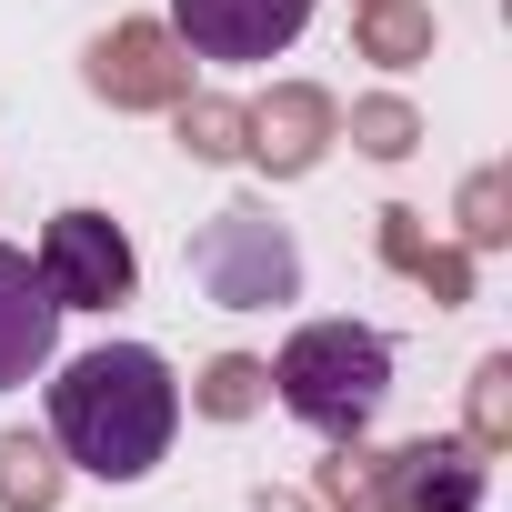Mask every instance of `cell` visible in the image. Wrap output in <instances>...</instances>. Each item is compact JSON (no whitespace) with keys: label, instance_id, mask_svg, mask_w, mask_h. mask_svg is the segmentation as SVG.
Masks as SVG:
<instances>
[{"label":"cell","instance_id":"6da1fadb","mask_svg":"<svg viewBox=\"0 0 512 512\" xmlns=\"http://www.w3.org/2000/svg\"><path fill=\"white\" fill-rule=\"evenodd\" d=\"M181 432V382L151 342H101L51 382V442L91 482H141Z\"/></svg>","mask_w":512,"mask_h":512},{"label":"cell","instance_id":"7a4b0ae2","mask_svg":"<svg viewBox=\"0 0 512 512\" xmlns=\"http://www.w3.org/2000/svg\"><path fill=\"white\" fill-rule=\"evenodd\" d=\"M272 392H282V412L302 432L362 442L382 422V402H392V342L372 322H302L282 342V362H272Z\"/></svg>","mask_w":512,"mask_h":512},{"label":"cell","instance_id":"3957f363","mask_svg":"<svg viewBox=\"0 0 512 512\" xmlns=\"http://www.w3.org/2000/svg\"><path fill=\"white\" fill-rule=\"evenodd\" d=\"M191 282H201V302H221V312H272V302L302 292V241H292L262 201H231V211H211V221L191 231Z\"/></svg>","mask_w":512,"mask_h":512},{"label":"cell","instance_id":"277c9868","mask_svg":"<svg viewBox=\"0 0 512 512\" xmlns=\"http://www.w3.org/2000/svg\"><path fill=\"white\" fill-rule=\"evenodd\" d=\"M41 282H51L61 312H111V302H131V282H141L131 231H121L111 211H51V231H41Z\"/></svg>","mask_w":512,"mask_h":512},{"label":"cell","instance_id":"5b68a950","mask_svg":"<svg viewBox=\"0 0 512 512\" xmlns=\"http://www.w3.org/2000/svg\"><path fill=\"white\" fill-rule=\"evenodd\" d=\"M312 11L322 0H171V31L191 41V61L251 71V61H282L312 31Z\"/></svg>","mask_w":512,"mask_h":512},{"label":"cell","instance_id":"8992f818","mask_svg":"<svg viewBox=\"0 0 512 512\" xmlns=\"http://www.w3.org/2000/svg\"><path fill=\"white\" fill-rule=\"evenodd\" d=\"M51 352H61V302H51V282H41L31 251L0 241V392L41 382Z\"/></svg>","mask_w":512,"mask_h":512},{"label":"cell","instance_id":"52a82bcc","mask_svg":"<svg viewBox=\"0 0 512 512\" xmlns=\"http://www.w3.org/2000/svg\"><path fill=\"white\" fill-rule=\"evenodd\" d=\"M392 492H402V512H472L482 502V462H462V452H402V472H392Z\"/></svg>","mask_w":512,"mask_h":512}]
</instances>
